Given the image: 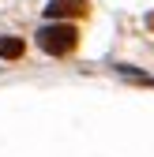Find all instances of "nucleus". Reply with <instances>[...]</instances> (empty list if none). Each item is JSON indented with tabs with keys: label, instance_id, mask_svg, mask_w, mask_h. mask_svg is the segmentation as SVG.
Instances as JSON below:
<instances>
[{
	"label": "nucleus",
	"instance_id": "7ed1b4c3",
	"mask_svg": "<svg viewBox=\"0 0 154 157\" xmlns=\"http://www.w3.org/2000/svg\"><path fill=\"white\" fill-rule=\"evenodd\" d=\"M23 56V41L19 37H0V60H19Z\"/></svg>",
	"mask_w": 154,
	"mask_h": 157
},
{
	"label": "nucleus",
	"instance_id": "f257e3e1",
	"mask_svg": "<svg viewBox=\"0 0 154 157\" xmlns=\"http://www.w3.org/2000/svg\"><path fill=\"white\" fill-rule=\"evenodd\" d=\"M75 41H79V34H75L71 23H53V26L38 30V45H42V52H49V56H68L75 49Z\"/></svg>",
	"mask_w": 154,
	"mask_h": 157
},
{
	"label": "nucleus",
	"instance_id": "f03ea898",
	"mask_svg": "<svg viewBox=\"0 0 154 157\" xmlns=\"http://www.w3.org/2000/svg\"><path fill=\"white\" fill-rule=\"evenodd\" d=\"M87 11V0H53V4L45 8L49 19H60V15H83Z\"/></svg>",
	"mask_w": 154,
	"mask_h": 157
}]
</instances>
